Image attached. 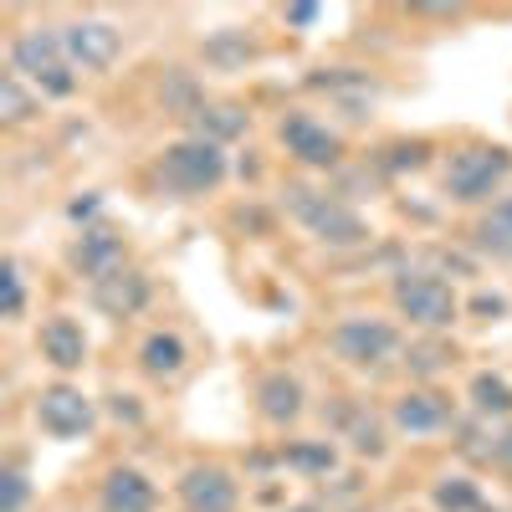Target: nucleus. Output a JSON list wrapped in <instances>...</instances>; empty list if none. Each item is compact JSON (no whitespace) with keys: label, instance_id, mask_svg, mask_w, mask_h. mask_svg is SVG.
<instances>
[{"label":"nucleus","instance_id":"1","mask_svg":"<svg viewBox=\"0 0 512 512\" xmlns=\"http://www.w3.org/2000/svg\"><path fill=\"white\" fill-rule=\"evenodd\" d=\"M282 205H287V216L292 226L303 231L308 241L328 246V251H359L369 246L374 226L359 205H349L344 195H333V190H313V185H287L282 190Z\"/></svg>","mask_w":512,"mask_h":512},{"label":"nucleus","instance_id":"2","mask_svg":"<svg viewBox=\"0 0 512 512\" xmlns=\"http://www.w3.org/2000/svg\"><path fill=\"white\" fill-rule=\"evenodd\" d=\"M507 180H512V149L492 144V139H472L441 159V195L451 205H466V210L497 205Z\"/></svg>","mask_w":512,"mask_h":512},{"label":"nucleus","instance_id":"3","mask_svg":"<svg viewBox=\"0 0 512 512\" xmlns=\"http://www.w3.org/2000/svg\"><path fill=\"white\" fill-rule=\"evenodd\" d=\"M6 67L16 77H26L41 98L67 103L82 88V72L72 67L67 47H62V26H21L6 47Z\"/></svg>","mask_w":512,"mask_h":512},{"label":"nucleus","instance_id":"4","mask_svg":"<svg viewBox=\"0 0 512 512\" xmlns=\"http://www.w3.org/2000/svg\"><path fill=\"white\" fill-rule=\"evenodd\" d=\"M390 303H395V318H405L420 333H451L466 313L456 282H446V272H431V267H400L390 277Z\"/></svg>","mask_w":512,"mask_h":512},{"label":"nucleus","instance_id":"5","mask_svg":"<svg viewBox=\"0 0 512 512\" xmlns=\"http://www.w3.org/2000/svg\"><path fill=\"white\" fill-rule=\"evenodd\" d=\"M328 354L354 374H384L390 364H405V333L395 318L349 313L328 328Z\"/></svg>","mask_w":512,"mask_h":512},{"label":"nucleus","instance_id":"6","mask_svg":"<svg viewBox=\"0 0 512 512\" xmlns=\"http://www.w3.org/2000/svg\"><path fill=\"white\" fill-rule=\"evenodd\" d=\"M154 180L180 200H205L231 180V154L221 144H205V139L185 134L154 154Z\"/></svg>","mask_w":512,"mask_h":512},{"label":"nucleus","instance_id":"7","mask_svg":"<svg viewBox=\"0 0 512 512\" xmlns=\"http://www.w3.org/2000/svg\"><path fill=\"white\" fill-rule=\"evenodd\" d=\"M31 420L47 441H93L103 410L82 384L57 379V384H41V390L31 395Z\"/></svg>","mask_w":512,"mask_h":512},{"label":"nucleus","instance_id":"8","mask_svg":"<svg viewBox=\"0 0 512 512\" xmlns=\"http://www.w3.org/2000/svg\"><path fill=\"white\" fill-rule=\"evenodd\" d=\"M277 144L287 149L292 164H303V169H318V175H333V169H344V134H338L333 123H323L313 108H287L277 118Z\"/></svg>","mask_w":512,"mask_h":512},{"label":"nucleus","instance_id":"9","mask_svg":"<svg viewBox=\"0 0 512 512\" xmlns=\"http://www.w3.org/2000/svg\"><path fill=\"white\" fill-rule=\"evenodd\" d=\"M390 431L405 436V441H431V436H446L456 431V400L441 390V384H410L390 400Z\"/></svg>","mask_w":512,"mask_h":512},{"label":"nucleus","instance_id":"10","mask_svg":"<svg viewBox=\"0 0 512 512\" xmlns=\"http://www.w3.org/2000/svg\"><path fill=\"white\" fill-rule=\"evenodd\" d=\"M62 47L77 72H113L128 52V31L108 16H72L62 26Z\"/></svg>","mask_w":512,"mask_h":512},{"label":"nucleus","instance_id":"11","mask_svg":"<svg viewBox=\"0 0 512 512\" xmlns=\"http://www.w3.org/2000/svg\"><path fill=\"white\" fill-rule=\"evenodd\" d=\"M175 502H180V512H236L241 482L226 461H190L175 477Z\"/></svg>","mask_w":512,"mask_h":512},{"label":"nucleus","instance_id":"12","mask_svg":"<svg viewBox=\"0 0 512 512\" xmlns=\"http://www.w3.org/2000/svg\"><path fill=\"white\" fill-rule=\"evenodd\" d=\"M251 410L256 420L267 425V431H292L297 420L308 415V390H303V379H297L292 369H262L251 384Z\"/></svg>","mask_w":512,"mask_h":512},{"label":"nucleus","instance_id":"13","mask_svg":"<svg viewBox=\"0 0 512 512\" xmlns=\"http://www.w3.org/2000/svg\"><path fill=\"white\" fill-rule=\"evenodd\" d=\"M88 303H93L103 318L128 323V318H139V313L154 303V277H149L139 262H128V267H118V272L88 282Z\"/></svg>","mask_w":512,"mask_h":512},{"label":"nucleus","instance_id":"14","mask_svg":"<svg viewBox=\"0 0 512 512\" xmlns=\"http://www.w3.org/2000/svg\"><path fill=\"white\" fill-rule=\"evenodd\" d=\"M36 354H41V364H52L62 379L82 374V369H88V354H93L88 328H82L72 313H47L41 328H36Z\"/></svg>","mask_w":512,"mask_h":512},{"label":"nucleus","instance_id":"15","mask_svg":"<svg viewBox=\"0 0 512 512\" xmlns=\"http://www.w3.org/2000/svg\"><path fill=\"white\" fill-rule=\"evenodd\" d=\"M67 267H72L77 277H88V282H98V277L128 267V241H123V231L108 226V221L77 231L72 246H67Z\"/></svg>","mask_w":512,"mask_h":512},{"label":"nucleus","instance_id":"16","mask_svg":"<svg viewBox=\"0 0 512 512\" xmlns=\"http://www.w3.org/2000/svg\"><path fill=\"white\" fill-rule=\"evenodd\" d=\"M98 507L103 512H159V487L149 482V472L118 461L98 482Z\"/></svg>","mask_w":512,"mask_h":512},{"label":"nucleus","instance_id":"17","mask_svg":"<svg viewBox=\"0 0 512 512\" xmlns=\"http://www.w3.org/2000/svg\"><path fill=\"white\" fill-rule=\"evenodd\" d=\"M134 359H139V374H144V379H154V384H175V379L190 369V344H185L175 328H149V333L139 338Z\"/></svg>","mask_w":512,"mask_h":512},{"label":"nucleus","instance_id":"18","mask_svg":"<svg viewBox=\"0 0 512 512\" xmlns=\"http://www.w3.org/2000/svg\"><path fill=\"white\" fill-rule=\"evenodd\" d=\"M277 466L292 477H308V482H328L338 466H344V451H338V441L328 436H292L277 446Z\"/></svg>","mask_w":512,"mask_h":512},{"label":"nucleus","instance_id":"19","mask_svg":"<svg viewBox=\"0 0 512 512\" xmlns=\"http://www.w3.org/2000/svg\"><path fill=\"white\" fill-rule=\"evenodd\" d=\"M185 128L195 139H205V144H236L241 134H251V108L246 103H231V98H205L190 118H185Z\"/></svg>","mask_w":512,"mask_h":512},{"label":"nucleus","instance_id":"20","mask_svg":"<svg viewBox=\"0 0 512 512\" xmlns=\"http://www.w3.org/2000/svg\"><path fill=\"white\" fill-rule=\"evenodd\" d=\"M466 241H472V251L487 256V262H512V195L477 210V221L466 226Z\"/></svg>","mask_w":512,"mask_h":512},{"label":"nucleus","instance_id":"21","mask_svg":"<svg viewBox=\"0 0 512 512\" xmlns=\"http://www.w3.org/2000/svg\"><path fill=\"white\" fill-rule=\"evenodd\" d=\"M466 410H472L477 420L487 425H512V379L497 374V369H477L472 379H466Z\"/></svg>","mask_w":512,"mask_h":512},{"label":"nucleus","instance_id":"22","mask_svg":"<svg viewBox=\"0 0 512 512\" xmlns=\"http://www.w3.org/2000/svg\"><path fill=\"white\" fill-rule=\"evenodd\" d=\"M390 415L384 410H369V405H354L349 420H344V431H338V441H349V451L359 461H384L390 456Z\"/></svg>","mask_w":512,"mask_h":512},{"label":"nucleus","instance_id":"23","mask_svg":"<svg viewBox=\"0 0 512 512\" xmlns=\"http://www.w3.org/2000/svg\"><path fill=\"white\" fill-rule=\"evenodd\" d=\"M431 507L436 512H497L487 487L477 477H466V472H446L431 482Z\"/></svg>","mask_w":512,"mask_h":512},{"label":"nucleus","instance_id":"24","mask_svg":"<svg viewBox=\"0 0 512 512\" xmlns=\"http://www.w3.org/2000/svg\"><path fill=\"white\" fill-rule=\"evenodd\" d=\"M41 118V93L31 88L26 77H16L11 67L0 72V123L6 128H31Z\"/></svg>","mask_w":512,"mask_h":512},{"label":"nucleus","instance_id":"25","mask_svg":"<svg viewBox=\"0 0 512 512\" xmlns=\"http://www.w3.org/2000/svg\"><path fill=\"white\" fill-rule=\"evenodd\" d=\"M451 364H456V344H446V333H425L420 344L405 349V369L420 384H436V374L451 369Z\"/></svg>","mask_w":512,"mask_h":512},{"label":"nucleus","instance_id":"26","mask_svg":"<svg viewBox=\"0 0 512 512\" xmlns=\"http://www.w3.org/2000/svg\"><path fill=\"white\" fill-rule=\"evenodd\" d=\"M200 57L210 62V67H221V72H236V67H246L251 57H256V41L251 36H241L236 26H226V31H216L200 47Z\"/></svg>","mask_w":512,"mask_h":512},{"label":"nucleus","instance_id":"27","mask_svg":"<svg viewBox=\"0 0 512 512\" xmlns=\"http://www.w3.org/2000/svg\"><path fill=\"white\" fill-rule=\"evenodd\" d=\"M26 303H31L26 267H21V256H6V262H0V318L21 323L26 318Z\"/></svg>","mask_w":512,"mask_h":512},{"label":"nucleus","instance_id":"28","mask_svg":"<svg viewBox=\"0 0 512 512\" xmlns=\"http://www.w3.org/2000/svg\"><path fill=\"white\" fill-rule=\"evenodd\" d=\"M431 154H436L431 139H400V144H384L374 154V164L384 169V175H400V169H425V164H431Z\"/></svg>","mask_w":512,"mask_h":512},{"label":"nucleus","instance_id":"29","mask_svg":"<svg viewBox=\"0 0 512 512\" xmlns=\"http://www.w3.org/2000/svg\"><path fill=\"white\" fill-rule=\"evenodd\" d=\"M31 472L21 456H6V466H0V512H26L31 507Z\"/></svg>","mask_w":512,"mask_h":512},{"label":"nucleus","instance_id":"30","mask_svg":"<svg viewBox=\"0 0 512 512\" xmlns=\"http://www.w3.org/2000/svg\"><path fill=\"white\" fill-rule=\"evenodd\" d=\"M466 308H472L482 323H497V318H507V297H502V292H477Z\"/></svg>","mask_w":512,"mask_h":512},{"label":"nucleus","instance_id":"31","mask_svg":"<svg viewBox=\"0 0 512 512\" xmlns=\"http://www.w3.org/2000/svg\"><path fill=\"white\" fill-rule=\"evenodd\" d=\"M487 461L497 466V472H507V477H512V425H502V431L492 436V446H487Z\"/></svg>","mask_w":512,"mask_h":512},{"label":"nucleus","instance_id":"32","mask_svg":"<svg viewBox=\"0 0 512 512\" xmlns=\"http://www.w3.org/2000/svg\"><path fill=\"white\" fill-rule=\"evenodd\" d=\"M282 21H287V26H297V31H308V26H318V21H323V6H287V11H282Z\"/></svg>","mask_w":512,"mask_h":512},{"label":"nucleus","instance_id":"33","mask_svg":"<svg viewBox=\"0 0 512 512\" xmlns=\"http://www.w3.org/2000/svg\"><path fill=\"white\" fill-rule=\"evenodd\" d=\"M113 400H118V405H113V415H118V420H128V425H144V410L134 405L139 395H113Z\"/></svg>","mask_w":512,"mask_h":512},{"label":"nucleus","instance_id":"34","mask_svg":"<svg viewBox=\"0 0 512 512\" xmlns=\"http://www.w3.org/2000/svg\"><path fill=\"white\" fill-rule=\"evenodd\" d=\"M277 512H328L318 497H303V502H287V507H277Z\"/></svg>","mask_w":512,"mask_h":512}]
</instances>
